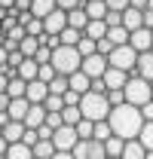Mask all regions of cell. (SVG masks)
<instances>
[{
	"label": "cell",
	"mask_w": 153,
	"mask_h": 159,
	"mask_svg": "<svg viewBox=\"0 0 153 159\" xmlns=\"http://www.w3.org/2000/svg\"><path fill=\"white\" fill-rule=\"evenodd\" d=\"M80 110H83V119H89V122H104V119L110 116V101L107 95H98V92H86L83 101H80Z\"/></svg>",
	"instance_id": "2"
},
{
	"label": "cell",
	"mask_w": 153,
	"mask_h": 159,
	"mask_svg": "<svg viewBox=\"0 0 153 159\" xmlns=\"http://www.w3.org/2000/svg\"><path fill=\"white\" fill-rule=\"evenodd\" d=\"M107 28H119V25H123V12H107Z\"/></svg>",
	"instance_id": "47"
},
{
	"label": "cell",
	"mask_w": 153,
	"mask_h": 159,
	"mask_svg": "<svg viewBox=\"0 0 153 159\" xmlns=\"http://www.w3.org/2000/svg\"><path fill=\"white\" fill-rule=\"evenodd\" d=\"M86 25H89L86 9H74V12H67V28H74V31H86Z\"/></svg>",
	"instance_id": "22"
},
{
	"label": "cell",
	"mask_w": 153,
	"mask_h": 159,
	"mask_svg": "<svg viewBox=\"0 0 153 159\" xmlns=\"http://www.w3.org/2000/svg\"><path fill=\"white\" fill-rule=\"evenodd\" d=\"M107 40H110L114 46H129L132 34H129V31H126V28L119 25V28H110V31H107Z\"/></svg>",
	"instance_id": "25"
},
{
	"label": "cell",
	"mask_w": 153,
	"mask_h": 159,
	"mask_svg": "<svg viewBox=\"0 0 153 159\" xmlns=\"http://www.w3.org/2000/svg\"><path fill=\"white\" fill-rule=\"evenodd\" d=\"M61 46H80V40H83V31H74V28H64L61 34Z\"/></svg>",
	"instance_id": "31"
},
{
	"label": "cell",
	"mask_w": 153,
	"mask_h": 159,
	"mask_svg": "<svg viewBox=\"0 0 153 159\" xmlns=\"http://www.w3.org/2000/svg\"><path fill=\"white\" fill-rule=\"evenodd\" d=\"M21 61H25L21 52H12V55H9V64H12V67H21Z\"/></svg>",
	"instance_id": "49"
},
{
	"label": "cell",
	"mask_w": 153,
	"mask_h": 159,
	"mask_svg": "<svg viewBox=\"0 0 153 159\" xmlns=\"http://www.w3.org/2000/svg\"><path fill=\"white\" fill-rule=\"evenodd\" d=\"M104 147H107V159H123V150H126V141L123 138H110V141H104Z\"/></svg>",
	"instance_id": "26"
},
{
	"label": "cell",
	"mask_w": 153,
	"mask_h": 159,
	"mask_svg": "<svg viewBox=\"0 0 153 159\" xmlns=\"http://www.w3.org/2000/svg\"><path fill=\"white\" fill-rule=\"evenodd\" d=\"M129 80H132V74L116 70V67H110V70L104 74V83H107V89H110V92H114V89H126V86H129Z\"/></svg>",
	"instance_id": "12"
},
{
	"label": "cell",
	"mask_w": 153,
	"mask_h": 159,
	"mask_svg": "<svg viewBox=\"0 0 153 159\" xmlns=\"http://www.w3.org/2000/svg\"><path fill=\"white\" fill-rule=\"evenodd\" d=\"M0 34H3V19H0Z\"/></svg>",
	"instance_id": "57"
},
{
	"label": "cell",
	"mask_w": 153,
	"mask_h": 159,
	"mask_svg": "<svg viewBox=\"0 0 153 159\" xmlns=\"http://www.w3.org/2000/svg\"><path fill=\"white\" fill-rule=\"evenodd\" d=\"M71 92H76V95H86V92H92V80L86 77L83 70H76L74 77H71Z\"/></svg>",
	"instance_id": "20"
},
{
	"label": "cell",
	"mask_w": 153,
	"mask_h": 159,
	"mask_svg": "<svg viewBox=\"0 0 153 159\" xmlns=\"http://www.w3.org/2000/svg\"><path fill=\"white\" fill-rule=\"evenodd\" d=\"M110 138H114L110 122H107V119H104V122H95V138H92V141H101V144H104V141H110Z\"/></svg>",
	"instance_id": "33"
},
{
	"label": "cell",
	"mask_w": 153,
	"mask_h": 159,
	"mask_svg": "<svg viewBox=\"0 0 153 159\" xmlns=\"http://www.w3.org/2000/svg\"><path fill=\"white\" fill-rule=\"evenodd\" d=\"M86 3H95V0H86Z\"/></svg>",
	"instance_id": "59"
},
{
	"label": "cell",
	"mask_w": 153,
	"mask_h": 159,
	"mask_svg": "<svg viewBox=\"0 0 153 159\" xmlns=\"http://www.w3.org/2000/svg\"><path fill=\"white\" fill-rule=\"evenodd\" d=\"M147 159H153V153H147Z\"/></svg>",
	"instance_id": "58"
},
{
	"label": "cell",
	"mask_w": 153,
	"mask_h": 159,
	"mask_svg": "<svg viewBox=\"0 0 153 159\" xmlns=\"http://www.w3.org/2000/svg\"><path fill=\"white\" fill-rule=\"evenodd\" d=\"M52 144H55L58 153H74V147L80 144V135H76L74 125H61L55 135H52Z\"/></svg>",
	"instance_id": "6"
},
{
	"label": "cell",
	"mask_w": 153,
	"mask_h": 159,
	"mask_svg": "<svg viewBox=\"0 0 153 159\" xmlns=\"http://www.w3.org/2000/svg\"><path fill=\"white\" fill-rule=\"evenodd\" d=\"M37 49H40V40L37 37H25V40H21V46H19V52L25 55V58H34Z\"/></svg>",
	"instance_id": "28"
},
{
	"label": "cell",
	"mask_w": 153,
	"mask_h": 159,
	"mask_svg": "<svg viewBox=\"0 0 153 159\" xmlns=\"http://www.w3.org/2000/svg\"><path fill=\"white\" fill-rule=\"evenodd\" d=\"M80 70H83L89 80H104V74L110 70V64H107V58H104V55H98V52H95V55L83 58V67H80Z\"/></svg>",
	"instance_id": "7"
},
{
	"label": "cell",
	"mask_w": 153,
	"mask_h": 159,
	"mask_svg": "<svg viewBox=\"0 0 153 159\" xmlns=\"http://www.w3.org/2000/svg\"><path fill=\"white\" fill-rule=\"evenodd\" d=\"M6 89H9V77H3V74H0V95H3Z\"/></svg>",
	"instance_id": "53"
},
{
	"label": "cell",
	"mask_w": 153,
	"mask_h": 159,
	"mask_svg": "<svg viewBox=\"0 0 153 159\" xmlns=\"http://www.w3.org/2000/svg\"><path fill=\"white\" fill-rule=\"evenodd\" d=\"M147 9H153V0H147Z\"/></svg>",
	"instance_id": "56"
},
{
	"label": "cell",
	"mask_w": 153,
	"mask_h": 159,
	"mask_svg": "<svg viewBox=\"0 0 153 159\" xmlns=\"http://www.w3.org/2000/svg\"><path fill=\"white\" fill-rule=\"evenodd\" d=\"M76 135H80V141H92V138H95V122L83 119V122L76 125Z\"/></svg>",
	"instance_id": "35"
},
{
	"label": "cell",
	"mask_w": 153,
	"mask_h": 159,
	"mask_svg": "<svg viewBox=\"0 0 153 159\" xmlns=\"http://www.w3.org/2000/svg\"><path fill=\"white\" fill-rule=\"evenodd\" d=\"M76 49H80V55H83V58H89V55H95V52H98V43H95V40H89V37H83Z\"/></svg>",
	"instance_id": "37"
},
{
	"label": "cell",
	"mask_w": 153,
	"mask_h": 159,
	"mask_svg": "<svg viewBox=\"0 0 153 159\" xmlns=\"http://www.w3.org/2000/svg\"><path fill=\"white\" fill-rule=\"evenodd\" d=\"M37 40H40V46H46V49H52V52L61 49V37H58V34H43V37H37Z\"/></svg>",
	"instance_id": "39"
},
{
	"label": "cell",
	"mask_w": 153,
	"mask_h": 159,
	"mask_svg": "<svg viewBox=\"0 0 153 159\" xmlns=\"http://www.w3.org/2000/svg\"><path fill=\"white\" fill-rule=\"evenodd\" d=\"M114 49H116V46H114V43H110L107 37H104V40H98V55H104V58H107Z\"/></svg>",
	"instance_id": "46"
},
{
	"label": "cell",
	"mask_w": 153,
	"mask_h": 159,
	"mask_svg": "<svg viewBox=\"0 0 153 159\" xmlns=\"http://www.w3.org/2000/svg\"><path fill=\"white\" fill-rule=\"evenodd\" d=\"M132 9H141V12H144V9H147V0H132Z\"/></svg>",
	"instance_id": "54"
},
{
	"label": "cell",
	"mask_w": 153,
	"mask_h": 159,
	"mask_svg": "<svg viewBox=\"0 0 153 159\" xmlns=\"http://www.w3.org/2000/svg\"><path fill=\"white\" fill-rule=\"evenodd\" d=\"M21 144L37 147V144H40V132H37V129H28V132H25V138H21Z\"/></svg>",
	"instance_id": "44"
},
{
	"label": "cell",
	"mask_w": 153,
	"mask_h": 159,
	"mask_svg": "<svg viewBox=\"0 0 153 159\" xmlns=\"http://www.w3.org/2000/svg\"><path fill=\"white\" fill-rule=\"evenodd\" d=\"M34 61H37V64H49V61H52V49L40 46V49H37V55H34Z\"/></svg>",
	"instance_id": "45"
},
{
	"label": "cell",
	"mask_w": 153,
	"mask_h": 159,
	"mask_svg": "<svg viewBox=\"0 0 153 159\" xmlns=\"http://www.w3.org/2000/svg\"><path fill=\"white\" fill-rule=\"evenodd\" d=\"M67 89H71V77H61V74H58V77L49 83V95H64Z\"/></svg>",
	"instance_id": "29"
},
{
	"label": "cell",
	"mask_w": 153,
	"mask_h": 159,
	"mask_svg": "<svg viewBox=\"0 0 153 159\" xmlns=\"http://www.w3.org/2000/svg\"><path fill=\"white\" fill-rule=\"evenodd\" d=\"M74 159H92V141H80L74 147Z\"/></svg>",
	"instance_id": "38"
},
{
	"label": "cell",
	"mask_w": 153,
	"mask_h": 159,
	"mask_svg": "<svg viewBox=\"0 0 153 159\" xmlns=\"http://www.w3.org/2000/svg\"><path fill=\"white\" fill-rule=\"evenodd\" d=\"M25 98L31 101V104H43V101L49 98V86L43 83V80H34V83H28V95Z\"/></svg>",
	"instance_id": "10"
},
{
	"label": "cell",
	"mask_w": 153,
	"mask_h": 159,
	"mask_svg": "<svg viewBox=\"0 0 153 159\" xmlns=\"http://www.w3.org/2000/svg\"><path fill=\"white\" fill-rule=\"evenodd\" d=\"M58 9V3L55 0H34V3H31V16H34V19H46V16H52V12H55Z\"/></svg>",
	"instance_id": "15"
},
{
	"label": "cell",
	"mask_w": 153,
	"mask_h": 159,
	"mask_svg": "<svg viewBox=\"0 0 153 159\" xmlns=\"http://www.w3.org/2000/svg\"><path fill=\"white\" fill-rule=\"evenodd\" d=\"M55 3H58L61 12H74V9H83L86 6V0H55Z\"/></svg>",
	"instance_id": "40"
},
{
	"label": "cell",
	"mask_w": 153,
	"mask_h": 159,
	"mask_svg": "<svg viewBox=\"0 0 153 159\" xmlns=\"http://www.w3.org/2000/svg\"><path fill=\"white\" fill-rule=\"evenodd\" d=\"M141 116H144V122H153V101L141 107Z\"/></svg>",
	"instance_id": "48"
},
{
	"label": "cell",
	"mask_w": 153,
	"mask_h": 159,
	"mask_svg": "<svg viewBox=\"0 0 153 159\" xmlns=\"http://www.w3.org/2000/svg\"><path fill=\"white\" fill-rule=\"evenodd\" d=\"M25 125H28V129H43V125H46V107H43V104H31V110H28V116H25Z\"/></svg>",
	"instance_id": "13"
},
{
	"label": "cell",
	"mask_w": 153,
	"mask_h": 159,
	"mask_svg": "<svg viewBox=\"0 0 153 159\" xmlns=\"http://www.w3.org/2000/svg\"><path fill=\"white\" fill-rule=\"evenodd\" d=\"M46 125H49L52 132H58V129L64 125V116H61V113H49V110H46Z\"/></svg>",
	"instance_id": "43"
},
{
	"label": "cell",
	"mask_w": 153,
	"mask_h": 159,
	"mask_svg": "<svg viewBox=\"0 0 153 159\" xmlns=\"http://www.w3.org/2000/svg\"><path fill=\"white\" fill-rule=\"evenodd\" d=\"M126 92V104H132V107H144V104H150L153 101V83H147V80H141L138 74H132V80H129V86L123 89Z\"/></svg>",
	"instance_id": "4"
},
{
	"label": "cell",
	"mask_w": 153,
	"mask_h": 159,
	"mask_svg": "<svg viewBox=\"0 0 153 159\" xmlns=\"http://www.w3.org/2000/svg\"><path fill=\"white\" fill-rule=\"evenodd\" d=\"M0 9H3V12H9V9H16V0H0Z\"/></svg>",
	"instance_id": "51"
},
{
	"label": "cell",
	"mask_w": 153,
	"mask_h": 159,
	"mask_svg": "<svg viewBox=\"0 0 153 159\" xmlns=\"http://www.w3.org/2000/svg\"><path fill=\"white\" fill-rule=\"evenodd\" d=\"M19 77L25 80V83H34V80H40V64L34 58H25L19 67Z\"/></svg>",
	"instance_id": "17"
},
{
	"label": "cell",
	"mask_w": 153,
	"mask_h": 159,
	"mask_svg": "<svg viewBox=\"0 0 153 159\" xmlns=\"http://www.w3.org/2000/svg\"><path fill=\"white\" fill-rule=\"evenodd\" d=\"M61 116H64V125H80V122H83V110H80V107H64V110H61Z\"/></svg>",
	"instance_id": "32"
},
{
	"label": "cell",
	"mask_w": 153,
	"mask_h": 159,
	"mask_svg": "<svg viewBox=\"0 0 153 159\" xmlns=\"http://www.w3.org/2000/svg\"><path fill=\"white\" fill-rule=\"evenodd\" d=\"M43 28H46V34H61V31L67 28V12L55 9L52 16H46V19H43Z\"/></svg>",
	"instance_id": "9"
},
{
	"label": "cell",
	"mask_w": 153,
	"mask_h": 159,
	"mask_svg": "<svg viewBox=\"0 0 153 159\" xmlns=\"http://www.w3.org/2000/svg\"><path fill=\"white\" fill-rule=\"evenodd\" d=\"M123 159H147V150H144V144H141V141H126Z\"/></svg>",
	"instance_id": "23"
},
{
	"label": "cell",
	"mask_w": 153,
	"mask_h": 159,
	"mask_svg": "<svg viewBox=\"0 0 153 159\" xmlns=\"http://www.w3.org/2000/svg\"><path fill=\"white\" fill-rule=\"evenodd\" d=\"M135 74H138L141 80H147V83H153V52L138 55V67H135Z\"/></svg>",
	"instance_id": "14"
},
{
	"label": "cell",
	"mask_w": 153,
	"mask_h": 159,
	"mask_svg": "<svg viewBox=\"0 0 153 159\" xmlns=\"http://www.w3.org/2000/svg\"><path fill=\"white\" fill-rule=\"evenodd\" d=\"M129 46H132L138 55H144V52H153V31H150V28H141V31H135L132 40H129Z\"/></svg>",
	"instance_id": "8"
},
{
	"label": "cell",
	"mask_w": 153,
	"mask_h": 159,
	"mask_svg": "<svg viewBox=\"0 0 153 159\" xmlns=\"http://www.w3.org/2000/svg\"><path fill=\"white\" fill-rule=\"evenodd\" d=\"M6 150H9V141L0 135V156H6Z\"/></svg>",
	"instance_id": "52"
},
{
	"label": "cell",
	"mask_w": 153,
	"mask_h": 159,
	"mask_svg": "<svg viewBox=\"0 0 153 159\" xmlns=\"http://www.w3.org/2000/svg\"><path fill=\"white\" fill-rule=\"evenodd\" d=\"M83 9H86L89 21H104V19H107V3H104V0H95V3H86Z\"/></svg>",
	"instance_id": "18"
},
{
	"label": "cell",
	"mask_w": 153,
	"mask_h": 159,
	"mask_svg": "<svg viewBox=\"0 0 153 159\" xmlns=\"http://www.w3.org/2000/svg\"><path fill=\"white\" fill-rule=\"evenodd\" d=\"M55 77H58V70L52 67V61H49V64H40V80H43L46 86H49V83H52Z\"/></svg>",
	"instance_id": "41"
},
{
	"label": "cell",
	"mask_w": 153,
	"mask_h": 159,
	"mask_svg": "<svg viewBox=\"0 0 153 159\" xmlns=\"http://www.w3.org/2000/svg\"><path fill=\"white\" fill-rule=\"evenodd\" d=\"M0 159H6V156H0Z\"/></svg>",
	"instance_id": "60"
},
{
	"label": "cell",
	"mask_w": 153,
	"mask_h": 159,
	"mask_svg": "<svg viewBox=\"0 0 153 159\" xmlns=\"http://www.w3.org/2000/svg\"><path fill=\"white\" fill-rule=\"evenodd\" d=\"M55 153H58V150H55L52 141H40L37 147H34V156H37V159H52Z\"/></svg>",
	"instance_id": "30"
},
{
	"label": "cell",
	"mask_w": 153,
	"mask_h": 159,
	"mask_svg": "<svg viewBox=\"0 0 153 159\" xmlns=\"http://www.w3.org/2000/svg\"><path fill=\"white\" fill-rule=\"evenodd\" d=\"M52 159H74V153H55Z\"/></svg>",
	"instance_id": "55"
},
{
	"label": "cell",
	"mask_w": 153,
	"mask_h": 159,
	"mask_svg": "<svg viewBox=\"0 0 153 159\" xmlns=\"http://www.w3.org/2000/svg\"><path fill=\"white\" fill-rule=\"evenodd\" d=\"M28 110H31V101L28 98H16L12 104H9V116H12V122H25V116H28Z\"/></svg>",
	"instance_id": "16"
},
{
	"label": "cell",
	"mask_w": 153,
	"mask_h": 159,
	"mask_svg": "<svg viewBox=\"0 0 153 159\" xmlns=\"http://www.w3.org/2000/svg\"><path fill=\"white\" fill-rule=\"evenodd\" d=\"M107 31H110V28H107V21H89V25H86V31H83V37H89V40H104L107 37Z\"/></svg>",
	"instance_id": "19"
},
{
	"label": "cell",
	"mask_w": 153,
	"mask_h": 159,
	"mask_svg": "<svg viewBox=\"0 0 153 159\" xmlns=\"http://www.w3.org/2000/svg\"><path fill=\"white\" fill-rule=\"evenodd\" d=\"M107 3V12H126L132 6V0H104Z\"/></svg>",
	"instance_id": "42"
},
{
	"label": "cell",
	"mask_w": 153,
	"mask_h": 159,
	"mask_svg": "<svg viewBox=\"0 0 153 159\" xmlns=\"http://www.w3.org/2000/svg\"><path fill=\"white\" fill-rule=\"evenodd\" d=\"M107 122H110L114 135H116V138H123V141H138L141 129H144V116H141V110L132 107V104L114 107L110 116H107Z\"/></svg>",
	"instance_id": "1"
},
{
	"label": "cell",
	"mask_w": 153,
	"mask_h": 159,
	"mask_svg": "<svg viewBox=\"0 0 153 159\" xmlns=\"http://www.w3.org/2000/svg\"><path fill=\"white\" fill-rule=\"evenodd\" d=\"M52 67H55L61 77H74L76 70L83 67V55L76 46H61L52 52Z\"/></svg>",
	"instance_id": "3"
},
{
	"label": "cell",
	"mask_w": 153,
	"mask_h": 159,
	"mask_svg": "<svg viewBox=\"0 0 153 159\" xmlns=\"http://www.w3.org/2000/svg\"><path fill=\"white\" fill-rule=\"evenodd\" d=\"M6 159H34V147H28V144H9Z\"/></svg>",
	"instance_id": "24"
},
{
	"label": "cell",
	"mask_w": 153,
	"mask_h": 159,
	"mask_svg": "<svg viewBox=\"0 0 153 159\" xmlns=\"http://www.w3.org/2000/svg\"><path fill=\"white\" fill-rule=\"evenodd\" d=\"M6 95H9L12 101H16V98H25V95H28V83H25L21 77L9 80V89H6Z\"/></svg>",
	"instance_id": "27"
},
{
	"label": "cell",
	"mask_w": 153,
	"mask_h": 159,
	"mask_svg": "<svg viewBox=\"0 0 153 159\" xmlns=\"http://www.w3.org/2000/svg\"><path fill=\"white\" fill-rule=\"evenodd\" d=\"M123 28H126L129 34L141 31V28H144V12H141V9H132V6H129V9L123 12Z\"/></svg>",
	"instance_id": "11"
},
{
	"label": "cell",
	"mask_w": 153,
	"mask_h": 159,
	"mask_svg": "<svg viewBox=\"0 0 153 159\" xmlns=\"http://www.w3.org/2000/svg\"><path fill=\"white\" fill-rule=\"evenodd\" d=\"M144 28L153 31V9H144Z\"/></svg>",
	"instance_id": "50"
},
{
	"label": "cell",
	"mask_w": 153,
	"mask_h": 159,
	"mask_svg": "<svg viewBox=\"0 0 153 159\" xmlns=\"http://www.w3.org/2000/svg\"><path fill=\"white\" fill-rule=\"evenodd\" d=\"M107 64H110V67H116V70L135 74V67H138V52H135L132 46H116L114 52L107 55Z\"/></svg>",
	"instance_id": "5"
},
{
	"label": "cell",
	"mask_w": 153,
	"mask_h": 159,
	"mask_svg": "<svg viewBox=\"0 0 153 159\" xmlns=\"http://www.w3.org/2000/svg\"><path fill=\"white\" fill-rule=\"evenodd\" d=\"M43 107H46L49 113H61V110H64V98H61V95H49V98L43 101Z\"/></svg>",
	"instance_id": "36"
},
{
	"label": "cell",
	"mask_w": 153,
	"mask_h": 159,
	"mask_svg": "<svg viewBox=\"0 0 153 159\" xmlns=\"http://www.w3.org/2000/svg\"><path fill=\"white\" fill-rule=\"evenodd\" d=\"M25 132H28V125H25V122H9V125L3 129V138L9 141V144H21Z\"/></svg>",
	"instance_id": "21"
},
{
	"label": "cell",
	"mask_w": 153,
	"mask_h": 159,
	"mask_svg": "<svg viewBox=\"0 0 153 159\" xmlns=\"http://www.w3.org/2000/svg\"><path fill=\"white\" fill-rule=\"evenodd\" d=\"M138 141L144 144V150H147V153H153V122H144V129H141Z\"/></svg>",
	"instance_id": "34"
}]
</instances>
